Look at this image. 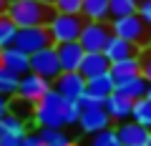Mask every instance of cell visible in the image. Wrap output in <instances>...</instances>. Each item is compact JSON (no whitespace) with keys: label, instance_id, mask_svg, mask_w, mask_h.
<instances>
[{"label":"cell","instance_id":"1","mask_svg":"<svg viewBox=\"0 0 151 146\" xmlns=\"http://www.w3.org/2000/svg\"><path fill=\"white\" fill-rule=\"evenodd\" d=\"M53 15H55V8L45 5L40 0H10V3H8V18H10L18 28L48 25Z\"/></svg>","mask_w":151,"mask_h":146},{"label":"cell","instance_id":"2","mask_svg":"<svg viewBox=\"0 0 151 146\" xmlns=\"http://www.w3.org/2000/svg\"><path fill=\"white\" fill-rule=\"evenodd\" d=\"M63 106H65V98L60 96L55 88H50V91L33 106V124H35L38 129H65Z\"/></svg>","mask_w":151,"mask_h":146},{"label":"cell","instance_id":"3","mask_svg":"<svg viewBox=\"0 0 151 146\" xmlns=\"http://www.w3.org/2000/svg\"><path fill=\"white\" fill-rule=\"evenodd\" d=\"M111 30L113 35L134 43L136 48H151V25H146V20L136 13L129 18H119V20H111Z\"/></svg>","mask_w":151,"mask_h":146},{"label":"cell","instance_id":"4","mask_svg":"<svg viewBox=\"0 0 151 146\" xmlns=\"http://www.w3.org/2000/svg\"><path fill=\"white\" fill-rule=\"evenodd\" d=\"M83 15H65V13H55L48 23V33L53 38V45H60V43H73V40L81 38L83 33Z\"/></svg>","mask_w":151,"mask_h":146},{"label":"cell","instance_id":"5","mask_svg":"<svg viewBox=\"0 0 151 146\" xmlns=\"http://www.w3.org/2000/svg\"><path fill=\"white\" fill-rule=\"evenodd\" d=\"M53 45V38L48 33V25H30V28H18L15 35V48L25 50L28 55L38 53V50Z\"/></svg>","mask_w":151,"mask_h":146},{"label":"cell","instance_id":"6","mask_svg":"<svg viewBox=\"0 0 151 146\" xmlns=\"http://www.w3.org/2000/svg\"><path fill=\"white\" fill-rule=\"evenodd\" d=\"M111 38H113L111 23H88V20H86L78 43L86 48V53H103Z\"/></svg>","mask_w":151,"mask_h":146},{"label":"cell","instance_id":"7","mask_svg":"<svg viewBox=\"0 0 151 146\" xmlns=\"http://www.w3.org/2000/svg\"><path fill=\"white\" fill-rule=\"evenodd\" d=\"M30 70H33V73H38V76H43L45 81L53 83L55 78L63 73L55 45H48V48H43V50H38V53H33V55H30Z\"/></svg>","mask_w":151,"mask_h":146},{"label":"cell","instance_id":"8","mask_svg":"<svg viewBox=\"0 0 151 146\" xmlns=\"http://www.w3.org/2000/svg\"><path fill=\"white\" fill-rule=\"evenodd\" d=\"M53 88L65 98V101H81L86 96V88H88V81L81 76V70H63L58 78L53 81Z\"/></svg>","mask_w":151,"mask_h":146},{"label":"cell","instance_id":"9","mask_svg":"<svg viewBox=\"0 0 151 146\" xmlns=\"http://www.w3.org/2000/svg\"><path fill=\"white\" fill-rule=\"evenodd\" d=\"M53 88V83L50 81H45L43 76H38V73H25V76L20 78V86H18V98H23V101H28V103H33L35 106L40 98L45 96V93Z\"/></svg>","mask_w":151,"mask_h":146},{"label":"cell","instance_id":"10","mask_svg":"<svg viewBox=\"0 0 151 146\" xmlns=\"http://www.w3.org/2000/svg\"><path fill=\"white\" fill-rule=\"evenodd\" d=\"M111 116H108V111L103 106H93V108H83L81 111V121H78V126H81L83 134L93 136L98 134V131H106L111 129Z\"/></svg>","mask_w":151,"mask_h":146},{"label":"cell","instance_id":"11","mask_svg":"<svg viewBox=\"0 0 151 146\" xmlns=\"http://www.w3.org/2000/svg\"><path fill=\"white\" fill-rule=\"evenodd\" d=\"M0 65H3V68H8L13 76L23 78L25 73H30V55H28L25 50L15 48V45H8V48H3Z\"/></svg>","mask_w":151,"mask_h":146},{"label":"cell","instance_id":"12","mask_svg":"<svg viewBox=\"0 0 151 146\" xmlns=\"http://www.w3.org/2000/svg\"><path fill=\"white\" fill-rule=\"evenodd\" d=\"M55 50H58V60H60V68L63 70H81V63L86 58V48L78 40L60 43V45H55Z\"/></svg>","mask_w":151,"mask_h":146},{"label":"cell","instance_id":"13","mask_svg":"<svg viewBox=\"0 0 151 146\" xmlns=\"http://www.w3.org/2000/svg\"><path fill=\"white\" fill-rule=\"evenodd\" d=\"M103 108L108 111V116H111V121H116V124H124V121H131V111H134V101L131 98H126L124 93H111V96L106 98V103H103Z\"/></svg>","mask_w":151,"mask_h":146},{"label":"cell","instance_id":"14","mask_svg":"<svg viewBox=\"0 0 151 146\" xmlns=\"http://www.w3.org/2000/svg\"><path fill=\"white\" fill-rule=\"evenodd\" d=\"M116 134L121 139V146H146L149 141V129L139 126L136 121H124L116 126Z\"/></svg>","mask_w":151,"mask_h":146},{"label":"cell","instance_id":"15","mask_svg":"<svg viewBox=\"0 0 151 146\" xmlns=\"http://www.w3.org/2000/svg\"><path fill=\"white\" fill-rule=\"evenodd\" d=\"M108 70H111V60L106 58V53H86V58L81 63V76L86 81L98 78L103 73H108Z\"/></svg>","mask_w":151,"mask_h":146},{"label":"cell","instance_id":"16","mask_svg":"<svg viewBox=\"0 0 151 146\" xmlns=\"http://www.w3.org/2000/svg\"><path fill=\"white\" fill-rule=\"evenodd\" d=\"M136 45L134 43H129V40H124V38H119V35H113L111 40H108V45H106V58L111 60V65L113 63H119V60H126V58H131V55H139L136 53Z\"/></svg>","mask_w":151,"mask_h":146},{"label":"cell","instance_id":"17","mask_svg":"<svg viewBox=\"0 0 151 146\" xmlns=\"http://www.w3.org/2000/svg\"><path fill=\"white\" fill-rule=\"evenodd\" d=\"M116 91L124 93L131 101H139V98H146L149 81H146L144 76H131V78H124V81H116Z\"/></svg>","mask_w":151,"mask_h":146},{"label":"cell","instance_id":"18","mask_svg":"<svg viewBox=\"0 0 151 146\" xmlns=\"http://www.w3.org/2000/svg\"><path fill=\"white\" fill-rule=\"evenodd\" d=\"M86 93L106 103V98L111 96V93H116V78L111 76V70H108V73H103V76H98V78H91V81H88Z\"/></svg>","mask_w":151,"mask_h":146},{"label":"cell","instance_id":"19","mask_svg":"<svg viewBox=\"0 0 151 146\" xmlns=\"http://www.w3.org/2000/svg\"><path fill=\"white\" fill-rule=\"evenodd\" d=\"M83 20L88 23H111V10H108V0H83Z\"/></svg>","mask_w":151,"mask_h":146},{"label":"cell","instance_id":"20","mask_svg":"<svg viewBox=\"0 0 151 146\" xmlns=\"http://www.w3.org/2000/svg\"><path fill=\"white\" fill-rule=\"evenodd\" d=\"M111 76L116 81H124V78H131V76H141V55H131L126 60L113 63L111 65Z\"/></svg>","mask_w":151,"mask_h":146},{"label":"cell","instance_id":"21","mask_svg":"<svg viewBox=\"0 0 151 146\" xmlns=\"http://www.w3.org/2000/svg\"><path fill=\"white\" fill-rule=\"evenodd\" d=\"M38 136L43 146H76L63 129H38Z\"/></svg>","mask_w":151,"mask_h":146},{"label":"cell","instance_id":"22","mask_svg":"<svg viewBox=\"0 0 151 146\" xmlns=\"http://www.w3.org/2000/svg\"><path fill=\"white\" fill-rule=\"evenodd\" d=\"M0 134H3V136H15V139H23V136L28 134L25 121L18 119L15 114H8L5 119H0Z\"/></svg>","mask_w":151,"mask_h":146},{"label":"cell","instance_id":"23","mask_svg":"<svg viewBox=\"0 0 151 146\" xmlns=\"http://www.w3.org/2000/svg\"><path fill=\"white\" fill-rule=\"evenodd\" d=\"M108 10H111V20L136 15L139 13V0H108Z\"/></svg>","mask_w":151,"mask_h":146},{"label":"cell","instance_id":"24","mask_svg":"<svg viewBox=\"0 0 151 146\" xmlns=\"http://www.w3.org/2000/svg\"><path fill=\"white\" fill-rule=\"evenodd\" d=\"M131 121L151 131V101L149 98H139L134 101V111H131Z\"/></svg>","mask_w":151,"mask_h":146},{"label":"cell","instance_id":"25","mask_svg":"<svg viewBox=\"0 0 151 146\" xmlns=\"http://www.w3.org/2000/svg\"><path fill=\"white\" fill-rule=\"evenodd\" d=\"M18 86H20V78L0 65V96H5V98L18 96Z\"/></svg>","mask_w":151,"mask_h":146},{"label":"cell","instance_id":"26","mask_svg":"<svg viewBox=\"0 0 151 146\" xmlns=\"http://www.w3.org/2000/svg\"><path fill=\"white\" fill-rule=\"evenodd\" d=\"M15 35H18V25L5 15H0V48H8V45H15Z\"/></svg>","mask_w":151,"mask_h":146},{"label":"cell","instance_id":"27","mask_svg":"<svg viewBox=\"0 0 151 146\" xmlns=\"http://www.w3.org/2000/svg\"><path fill=\"white\" fill-rule=\"evenodd\" d=\"M88 146H121V139H119V134H116V126L93 134L91 139H88Z\"/></svg>","mask_w":151,"mask_h":146},{"label":"cell","instance_id":"28","mask_svg":"<svg viewBox=\"0 0 151 146\" xmlns=\"http://www.w3.org/2000/svg\"><path fill=\"white\" fill-rule=\"evenodd\" d=\"M53 8H55V13H65V15H81L83 0H55Z\"/></svg>","mask_w":151,"mask_h":146},{"label":"cell","instance_id":"29","mask_svg":"<svg viewBox=\"0 0 151 146\" xmlns=\"http://www.w3.org/2000/svg\"><path fill=\"white\" fill-rule=\"evenodd\" d=\"M81 103L76 101H65L63 106V119H65V126H78V121H81Z\"/></svg>","mask_w":151,"mask_h":146},{"label":"cell","instance_id":"30","mask_svg":"<svg viewBox=\"0 0 151 146\" xmlns=\"http://www.w3.org/2000/svg\"><path fill=\"white\" fill-rule=\"evenodd\" d=\"M10 114H15L18 119H33V103L23 101V98H15V101L10 103Z\"/></svg>","mask_w":151,"mask_h":146},{"label":"cell","instance_id":"31","mask_svg":"<svg viewBox=\"0 0 151 146\" xmlns=\"http://www.w3.org/2000/svg\"><path fill=\"white\" fill-rule=\"evenodd\" d=\"M141 76L151 83V48L146 53H141Z\"/></svg>","mask_w":151,"mask_h":146},{"label":"cell","instance_id":"32","mask_svg":"<svg viewBox=\"0 0 151 146\" xmlns=\"http://www.w3.org/2000/svg\"><path fill=\"white\" fill-rule=\"evenodd\" d=\"M139 15L146 20V25H151V0H141L139 3Z\"/></svg>","mask_w":151,"mask_h":146},{"label":"cell","instance_id":"33","mask_svg":"<svg viewBox=\"0 0 151 146\" xmlns=\"http://www.w3.org/2000/svg\"><path fill=\"white\" fill-rule=\"evenodd\" d=\"M20 146H43V141H40L38 134H25L20 139Z\"/></svg>","mask_w":151,"mask_h":146},{"label":"cell","instance_id":"34","mask_svg":"<svg viewBox=\"0 0 151 146\" xmlns=\"http://www.w3.org/2000/svg\"><path fill=\"white\" fill-rule=\"evenodd\" d=\"M8 114H10V98L0 96V119H5Z\"/></svg>","mask_w":151,"mask_h":146},{"label":"cell","instance_id":"35","mask_svg":"<svg viewBox=\"0 0 151 146\" xmlns=\"http://www.w3.org/2000/svg\"><path fill=\"white\" fill-rule=\"evenodd\" d=\"M0 146H20V139H15V136H3L0 139Z\"/></svg>","mask_w":151,"mask_h":146},{"label":"cell","instance_id":"36","mask_svg":"<svg viewBox=\"0 0 151 146\" xmlns=\"http://www.w3.org/2000/svg\"><path fill=\"white\" fill-rule=\"evenodd\" d=\"M8 3H10V0H0V15H5V13H8Z\"/></svg>","mask_w":151,"mask_h":146},{"label":"cell","instance_id":"37","mask_svg":"<svg viewBox=\"0 0 151 146\" xmlns=\"http://www.w3.org/2000/svg\"><path fill=\"white\" fill-rule=\"evenodd\" d=\"M146 98H149V101H151V83H149V91H146Z\"/></svg>","mask_w":151,"mask_h":146},{"label":"cell","instance_id":"38","mask_svg":"<svg viewBox=\"0 0 151 146\" xmlns=\"http://www.w3.org/2000/svg\"><path fill=\"white\" fill-rule=\"evenodd\" d=\"M40 3H45V5H53V3H55V0H40Z\"/></svg>","mask_w":151,"mask_h":146},{"label":"cell","instance_id":"39","mask_svg":"<svg viewBox=\"0 0 151 146\" xmlns=\"http://www.w3.org/2000/svg\"><path fill=\"white\" fill-rule=\"evenodd\" d=\"M146 146H151V131H149V141H146Z\"/></svg>","mask_w":151,"mask_h":146},{"label":"cell","instance_id":"40","mask_svg":"<svg viewBox=\"0 0 151 146\" xmlns=\"http://www.w3.org/2000/svg\"><path fill=\"white\" fill-rule=\"evenodd\" d=\"M0 55H3V48H0Z\"/></svg>","mask_w":151,"mask_h":146},{"label":"cell","instance_id":"41","mask_svg":"<svg viewBox=\"0 0 151 146\" xmlns=\"http://www.w3.org/2000/svg\"><path fill=\"white\" fill-rule=\"evenodd\" d=\"M0 139H3V134H0Z\"/></svg>","mask_w":151,"mask_h":146},{"label":"cell","instance_id":"42","mask_svg":"<svg viewBox=\"0 0 151 146\" xmlns=\"http://www.w3.org/2000/svg\"><path fill=\"white\" fill-rule=\"evenodd\" d=\"M139 3H141V0H139Z\"/></svg>","mask_w":151,"mask_h":146}]
</instances>
